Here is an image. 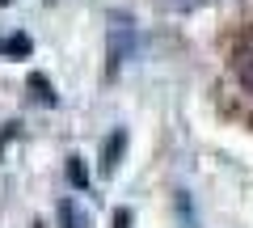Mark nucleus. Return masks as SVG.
Wrapping results in <instances>:
<instances>
[{
  "mask_svg": "<svg viewBox=\"0 0 253 228\" xmlns=\"http://www.w3.org/2000/svg\"><path fill=\"white\" fill-rule=\"evenodd\" d=\"M110 26H106V59H110V76H118V68L135 55V46H139V30H135V21L126 17V13H110Z\"/></svg>",
  "mask_w": 253,
  "mask_h": 228,
  "instance_id": "obj_1",
  "label": "nucleus"
},
{
  "mask_svg": "<svg viewBox=\"0 0 253 228\" xmlns=\"http://www.w3.org/2000/svg\"><path fill=\"white\" fill-rule=\"evenodd\" d=\"M123 148H126V131H114V136H110V144H106V152H101V169H106V174H114V169H118Z\"/></svg>",
  "mask_w": 253,
  "mask_h": 228,
  "instance_id": "obj_2",
  "label": "nucleus"
},
{
  "mask_svg": "<svg viewBox=\"0 0 253 228\" xmlns=\"http://www.w3.org/2000/svg\"><path fill=\"white\" fill-rule=\"evenodd\" d=\"M236 76H241V85L253 93V46H245V51L236 55Z\"/></svg>",
  "mask_w": 253,
  "mask_h": 228,
  "instance_id": "obj_3",
  "label": "nucleus"
},
{
  "mask_svg": "<svg viewBox=\"0 0 253 228\" xmlns=\"http://www.w3.org/2000/svg\"><path fill=\"white\" fill-rule=\"evenodd\" d=\"M59 220H63V228H89V220L81 216L76 203H59Z\"/></svg>",
  "mask_w": 253,
  "mask_h": 228,
  "instance_id": "obj_4",
  "label": "nucleus"
},
{
  "mask_svg": "<svg viewBox=\"0 0 253 228\" xmlns=\"http://www.w3.org/2000/svg\"><path fill=\"white\" fill-rule=\"evenodd\" d=\"M30 93H38L42 106H55V93H51V85H46V76H30Z\"/></svg>",
  "mask_w": 253,
  "mask_h": 228,
  "instance_id": "obj_5",
  "label": "nucleus"
},
{
  "mask_svg": "<svg viewBox=\"0 0 253 228\" xmlns=\"http://www.w3.org/2000/svg\"><path fill=\"white\" fill-rule=\"evenodd\" d=\"M68 178H72V186H76V190H84V186H89V178H84V165H81V156H68Z\"/></svg>",
  "mask_w": 253,
  "mask_h": 228,
  "instance_id": "obj_6",
  "label": "nucleus"
},
{
  "mask_svg": "<svg viewBox=\"0 0 253 228\" xmlns=\"http://www.w3.org/2000/svg\"><path fill=\"white\" fill-rule=\"evenodd\" d=\"M0 55H30V38L17 34V38H9V43H0Z\"/></svg>",
  "mask_w": 253,
  "mask_h": 228,
  "instance_id": "obj_7",
  "label": "nucleus"
},
{
  "mask_svg": "<svg viewBox=\"0 0 253 228\" xmlns=\"http://www.w3.org/2000/svg\"><path fill=\"white\" fill-rule=\"evenodd\" d=\"M114 228H131V211H126V207L114 211Z\"/></svg>",
  "mask_w": 253,
  "mask_h": 228,
  "instance_id": "obj_8",
  "label": "nucleus"
},
{
  "mask_svg": "<svg viewBox=\"0 0 253 228\" xmlns=\"http://www.w3.org/2000/svg\"><path fill=\"white\" fill-rule=\"evenodd\" d=\"M13 136H17V123H9V127L0 131V152H4V144H9V139H13Z\"/></svg>",
  "mask_w": 253,
  "mask_h": 228,
  "instance_id": "obj_9",
  "label": "nucleus"
},
{
  "mask_svg": "<svg viewBox=\"0 0 253 228\" xmlns=\"http://www.w3.org/2000/svg\"><path fill=\"white\" fill-rule=\"evenodd\" d=\"M0 4H9V0H0Z\"/></svg>",
  "mask_w": 253,
  "mask_h": 228,
  "instance_id": "obj_10",
  "label": "nucleus"
}]
</instances>
